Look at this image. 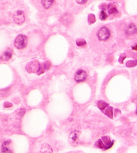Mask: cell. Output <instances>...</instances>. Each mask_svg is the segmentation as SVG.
I'll use <instances>...</instances> for the list:
<instances>
[{"label": "cell", "instance_id": "1", "mask_svg": "<svg viewBox=\"0 0 137 153\" xmlns=\"http://www.w3.org/2000/svg\"><path fill=\"white\" fill-rule=\"evenodd\" d=\"M114 141H111L110 138L109 137L104 136L102 137L101 139H99V140L96 142V146H97L98 148L102 149V150H106L112 147L114 145Z\"/></svg>", "mask_w": 137, "mask_h": 153}, {"label": "cell", "instance_id": "2", "mask_svg": "<svg viewBox=\"0 0 137 153\" xmlns=\"http://www.w3.org/2000/svg\"><path fill=\"white\" fill-rule=\"evenodd\" d=\"M27 42H28V39L26 36L23 34H20L15 39L14 45L17 49H23L26 47Z\"/></svg>", "mask_w": 137, "mask_h": 153}, {"label": "cell", "instance_id": "3", "mask_svg": "<svg viewBox=\"0 0 137 153\" xmlns=\"http://www.w3.org/2000/svg\"><path fill=\"white\" fill-rule=\"evenodd\" d=\"M97 35L98 39L104 41V40H106L109 38L110 36V31L107 27H102L98 31Z\"/></svg>", "mask_w": 137, "mask_h": 153}, {"label": "cell", "instance_id": "4", "mask_svg": "<svg viewBox=\"0 0 137 153\" xmlns=\"http://www.w3.org/2000/svg\"><path fill=\"white\" fill-rule=\"evenodd\" d=\"M13 20L17 24H22L25 21L24 13L22 11L18 10L13 15Z\"/></svg>", "mask_w": 137, "mask_h": 153}, {"label": "cell", "instance_id": "5", "mask_svg": "<svg viewBox=\"0 0 137 153\" xmlns=\"http://www.w3.org/2000/svg\"><path fill=\"white\" fill-rule=\"evenodd\" d=\"M74 79L77 82H84L87 79V73L86 72V71L83 70V69L78 70L75 73Z\"/></svg>", "mask_w": 137, "mask_h": 153}, {"label": "cell", "instance_id": "6", "mask_svg": "<svg viewBox=\"0 0 137 153\" xmlns=\"http://www.w3.org/2000/svg\"><path fill=\"white\" fill-rule=\"evenodd\" d=\"M137 32V28L136 26L134 24H130L128 25L126 29V34L127 35H132V34H136Z\"/></svg>", "mask_w": 137, "mask_h": 153}, {"label": "cell", "instance_id": "7", "mask_svg": "<svg viewBox=\"0 0 137 153\" xmlns=\"http://www.w3.org/2000/svg\"><path fill=\"white\" fill-rule=\"evenodd\" d=\"M9 144H10V140H6L3 143L1 146L2 153H12V150L9 148Z\"/></svg>", "mask_w": 137, "mask_h": 153}, {"label": "cell", "instance_id": "8", "mask_svg": "<svg viewBox=\"0 0 137 153\" xmlns=\"http://www.w3.org/2000/svg\"><path fill=\"white\" fill-rule=\"evenodd\" d=\"M11 56H12V52L10 50H7V51L4 52V53L1 56V59L2 60H4V61H8L11 57Z\"/></svg>", "mask_w": 137, "mask_h": 153}, {"label": "cell", "instance_id": "9", "mask_svg": "<svg viewBox=\"0 0 137 153\" xmlns=\"http://www.w3.org/2000/svg\"><path fill=\"white\" fill-rule=\"evenodd\" d=\"M54 0H42V5L44 9H49L53 4Z\"/></svg>", "mask_w": 137, "mask_h": 153}, {"label": "cell", "instance_id": "10", "mask_svg": "<svg viewBox=\"0 0 137 153\" xmlns=\"http://www.w3.org/2000/svg\"><path fill=\"white\" fill-rule=\"evenodd\" d=\"M72 21V19H71V17L70 15H65V16H63L62 19H61V22H62L65 25H68L69 24H70Z\"/></svg>", "mask_w": 137, "mask_h": 153}, {"label": "cell", "instance_id": "11", "mask_svg": "<svg viewBox=\"0 0 137 153\" xmlns=\"http://www.w3.org/2000/svg\"><path fill=\"white\" fill-rule=\"evenodd\" d=\"M108 9L109 13H110V14H114V13H118V9L114 4H112V3L109 4Z\"/></svg>", "mask_w": 137, "mask_h": 153}, {"label": "cell", "instance_id": "12", "mask_svg": "<svg viewBox=\"0 0 137 153\" xmlns=\"http://www.w3.org/2000/svg\"><path fill=\"white\" fill-rule=\"evenodd\" d=\"M108 106H109V104L108 103H106V102L104 101H99L98 102V106L99 107V109L100 110H102V111L106 109Z\"/></svg>", "mask_w": 137, "mask_h": 153}, {"label": "cell", "instance_id": "13", "mask_svg": "<svg viewBox=\"0 0 137 153\" xmlns=\"http://www.w3.org/2000/svg\"><path fill=\"white\" fill-rule=\"evenodd\" d=\"M112 110L113 108L112 106H108L107 108L106 109V111H105V114L107 115L108 117H112Z\"/></svg>", "mask_w": 137, "mask_h": 153}, {"label": "cell", "instance_id": "14", "mask_svg": "<svg viewBox=\"0 0 137 153\" xmlns=\"http://www.w3.org/2000/svg\"><path fill=\"white\" fill-rule=\"evenodd\" d=\"M100 20H105L106 18H108V15L107 13H106V11L104 10H102L101 12H100Z\"/></svg>", "mask_w": 137, "mask_h": 153}, {"label": "cell", "instance_id": "15", "mask_svg": "<svg viewBox=\"0 0 137 153\" xmlns=\"http://www.w3.org/2000/svg\"><path fill=\"white\" fill-rule=\"evenodd\" d=\"M137 65V61H129L126 63V66L129 67H134Z\"/></svg>", "mask_w": 137, "mask_h": 153}, {"label": "cell", "instance_id": "16", "mask_svg": "<svg viewBox=\"0 0 137 153\" xmlns=\"http://www.w3.org/2000/svg\"><path fill=\"white\" fill-rule=\"evenodd\" d=\"M88 20L90 21V23H91V24L95 22L96 18H95V16H94V14H90L88 17Z\"/></svg>", "mask_w": 137, "mask_h": 153}, {"label": "cell", "instance_id": "17", "mask_svg": "<svg viewBox=\"0 0 137 153\" xmlns=\"http://www.w3.org/2000/svg\"><path fill=\"white\" fill-rule=\"evenodd\" d=\"M76 43L78 46L82 47V46H84L85 44H86V40H77Z\"/></svg>", "mask_w": 137, "mask_h": 153}, {"label": "cell", "instance_id": "18", "mask_svg": "<svg viewBox=\"0 0 137 153\" xmlns=\"http://www.w3.org/2000/svg\"><path fill=\"white\" fill-rule=\"evenodd\" d=\"M125 58H126V55H125V54H122V55H120V57L119 58V62L120 63H122Z\"/></svg>", "mask_w": 137, "mask_h": 153}, {"label": "cell", "instance_id": "19", "mask_svg": "<svg viewBox=\"0 0 137 153\" xmlns=\"http://www.w3.org/2000/svg\"><path fill=\"white\" fill-rule=\"evenodd\" d=\"M88 0H76V1L79 4H84L85 3L87 2Z\"/></svg>", "mask_w": 137, "mask_h": 153}, {"label": "cell", "instance_id": "20", "mask_svg": "<svg viewBox=\"0 0 137 153\" xmlns=\"http://www.w3.org/2000/svg\"><path fill=\"white\" fill-rule=\"evenodd\" d=\"M4 106L5 107H11V106H12V104L9 103V102H5Z\"/></svg>", "mask_w": 137, "mask_h": 153}, {"label": "cell", "instance_id": "21", "mask_svg": "<svg viewBox=\"0 0 137 153\" xmlns=\"http://www.w3.org/2000/svg\"><path fill=\"white\" fill-rule=\"evenodd\" d=\"M132 49L133 50H137V44H136V45H135V46H133Z\"/></svg>", "mask_w": 137, "mask_h": 153}, {"label": "cell", "instance_id": "22", "mask_svg": "<svg viewBox=\"0 0 137 153\" xmlns=\"http://www.w3.org/2000/svg\"><path fill=\"white\" fill-rule=\"evenodd\" d=\"M136 115H137V106H136Z\"/></svg>", "mask_w": 137, "mask_h": 153}]
</instances>
